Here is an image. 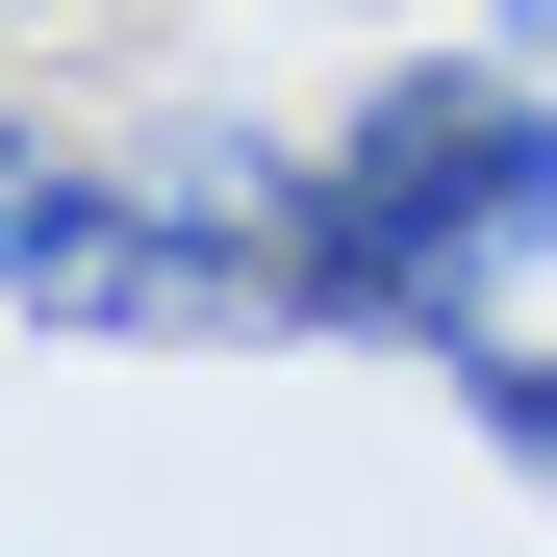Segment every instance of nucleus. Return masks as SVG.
<instances>
[{
	"mask_svg": "<svg viewBox=\"0 0 557 557\" xmlns=\"http://www.w3.org/2000/svg\"><path fill=\"white\" fill-rule=\"evenodd\" d=\"M431 381H456V406H482V431L532 456V482H557V355H532V330H456V355H431Z\"/></svg>",
	"mask_w": 557,
	"mask_h": 557,
	"instance_id": "nucleus-3",
	"label": "nucleus"
},
{
	"mask_svg": "<svg viewBox=\"0 0 557 557\" xmlns=\"http://www.w3.org/2000/svg\"><path fill=\"white\" fill-rule=\"evenodd\" d=\"M0 305L51 355H203V330H278V253L228 203H177L152 127L76 152V127H0Z\"/></svg>",
	"mask_w": 557,
	"mask_h": 557,
	"instance_id": "nucleus-2",
	"label": "nucleus"
},
{
	"mask_svg": "<svg viewBox=\"0 0 557 557\" xmlns=\"http://www.w3.org/2000/svg\"><path fill=\"white\" fill-rule=\"evenodd\" d=\"M532 253H557V76H532V51H406L381 102L330 127V177H305L278 330H330V355H456V330H507Z\"/></svg>",
	"mask_w": 557,
	"mask_h": 557,
	"instance_id": "nucleus-1",
	"label": "nucleus"
}]
</instances>
